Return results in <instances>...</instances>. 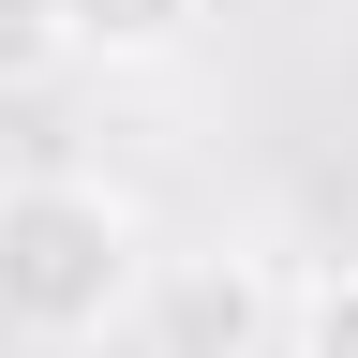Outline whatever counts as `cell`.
<instances>
[{
  "instance_id": "obj_5",
  "label": "cell",
  "mask_w": 358,
  "mask_h": 358,
  "mask_svg": "<svg viewBox=\"0 0 358 358\" xmlns=\"http://www.w3.org/2000/svg\"><path fill=\"white\" fill-rule=\"evenodd\" d=\"M299 358H358V268H329V284H313V313H299Z\"/></svg>"
},
{
  "instance_id": "obj_3",
  "label": "cell",
  "mask_w": 358,
  "mask_h": 358,
  "mask_svg": "<svg viewBox=\"0 0 358 358\" xmlns=\"http://www.w3.org/2000/svg\"><path fill=\"white\" fill-rule=\"evenodd\" d=\"M194 30H209V0H60V45H75V60H105V75L179 60Z\"/></svg>"
},
{
  "instance_id": "obj_4",
  "label": "cell",
  "mask_w": 358,
  "mask_h": 358,
  "mask_svg": "<svg viewBox=\"0 0 358 358\" xmlns=\"http://www.w3.org/2000/svg\"><path fill=\"white\" fill-rule=\"evenodd\" d=\"M75 45H60V0H0V90H45Z\"/></svg>"
},
{
  "instance_id": "obj_1",
  "label": "cell",
  "mask_w": 358,
  "mask_h": 358,
  "mask_svg": "<svg viewBox=\"0 0 358 358\" xmlns=\"http://www.w3.org/2000/svg\"><path fill=\"white\" fill-rule=\"evenodd\" d=\"M134 299H150V254L105 179H60V164L0 179V329L15 343H105Z\"/></svg>"
},
{
  "instance_id": "obj_2",
  "label": "cell",
  "mask_w": 358,
  "mask_h": 358,
  "mask_svg": "<svg viewBox=\"0 0 358 358\" xmlns=\"http://www.w3.org/2000/svg\"><path fill=\"white\" fill-rule=\"evenodd\" d=\"M134 313H150V358H268V329H284V299H268L254 254H194V268H164Z\"/></svg>"
}]
</instances>
